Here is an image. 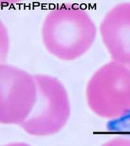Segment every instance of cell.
<instances>
[{
	"label": "cell",
	"instance_id": "cell-3",
	"mask_svg": "<svg viewBox=\"0 0 130 146\" xmlns=\"http://www.w3.org/2000/svg\"><path fill=\"white\" fill-rule=\"evenodd\" d=\"M0 86V122L21 125L36 103L34 76L13 66L1 64Z\"/></svg>",
	"mask_w": 130,
	"mask_h": 146
},
{
	"label": "cell",
	"instance_id": "cell-5",
	"mask_svg": "<svg viewBox=\"0 0 130 146\" xmlns=\"http://www.w3.org/2000/svg\"><path fill=\"white\" fill-rule=\"evenodd\" d=\"M95 134H130V132H94Z\"/></svg>",
	"mask_w": 130,
	"mask_h": 146
},
{
	"label": "cell",
	"instance_id": "cell-2",
	"mask_svg": "<svg viewBox=\"0 0 130 146\" xmlns=\"http://www.w3.org/2000/svg\"><path fill=\"white\" fill-rule=\"evenodd\" d=\"M34 76L37 89L36 103L20 125L27 133L36 136L57 133L65 125L70 115L67 91L55 78L41 74Z\"/></svg>",
	"mask_w": 130,
	"mask_h": 146
},
{
	"label": "cell",
	"instance_id": "cell-6",
	"mask_svg": "<svg viewBox=\"0 0 130 146\" xmlns=\"http://www.w3.org/2000/svg\"><path fill=\"white\" fill-rule=\"evenodd\" d=\"M4 146H30L27 144L23 143H15L5 145Z\"/></svg>",
	"mask_w": 130,
	"mask_h": 146
},
{
	"label": "cell",
	"instance_id": "cell-4",
	"mask_svg": "<svg viewBox=\"0 0 130 146\" xmlns=\"http://www.w3.org/2000/svg\"><path fill=\"white\" fill-rule=\"evenodd\" d=\"M106 46L115 61L130 64V3L113 8L101 24Z\"/></svg>",
	"mask_w": 130,
	"mask_h": 146
},
{
	"label": "cell",
	"instance_id": "cell-1",
	"mask_svg": "<svg viewBox=\"0 0 130 146\" xmlns=\"http://www.w3.org/2000/svg\"><path fill=\"white\" fill-rule=\"evenodd\" d=\"M47 48L63 59H75L88 50L95 27L88 14L75 5H58L47 15L42 29Z\"/></svg>",
	"mask_w": 130,
	"mask_h": 146
}]
</instances>
